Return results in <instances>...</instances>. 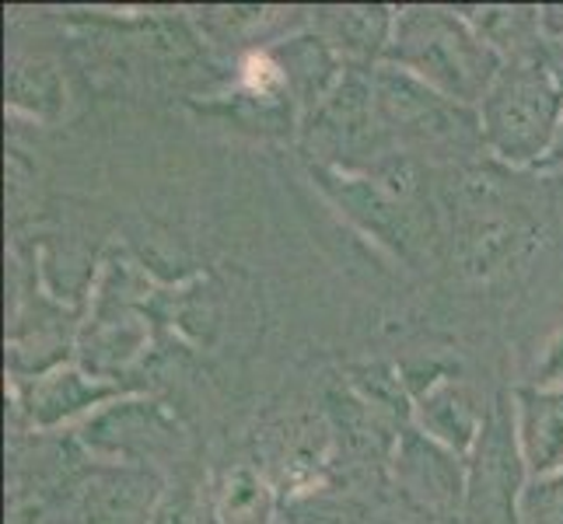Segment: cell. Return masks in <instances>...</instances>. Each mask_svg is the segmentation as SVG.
<instances>
[{"mask_svg": "<svg viewBox=\"0 0 563 524\" xmlns=\"http://www.w3.org/2000/svg\"><path fill=\"white\" fill-rule=\"evenodd\" d=\"M563 115V85L539 56H518L497 74L479 123L487 144L515 165H529L550 150Z\"/></svg>", "mask_w": 563, "mask_h": 524, "instance_id": "obj_2", "label": "cell"}, {"mask_svg": "<svg viewBox=\"0 0 563 524\" xmlns=\"http://www.w3.org/2000/svg\"><path fill=\"white\" fill-rule=\"evenodd\" d=\"M542 384H563V339L550 349V357L542 360Z\"/></svg>", "mask_w": 563, "mask_h": 524, "instance_id": "obj_10", "label": "cell"}, {"mask_svg": "<svg viewBox=\"0 0 563 524\" xmlns=\"http://www.w3.org/2000/svg\"><path fill=\"white\" fill-rule=\"evenodd\" d=\"M277 67L284 70V81L298 88L305 102H319V94L333 81V49L322 38H290L277 49Z\"/></svg>", "mask_w": 563, "mask_h": 524, "instance_id": "obj_9", "label": "cell"}, {"mask_svg": "<svg viewBox=\"0 0 563 524\" xmlns=\"http://www.w3.org/2000/svg\"><path fill=\"white\" fill-rule=\"evenodd\" d=\"M518 402V444L529 469H556L563 461V388H532Z\"/></svg>", "mask_w": 563, "mask_h": 524, "instance_id": "obj_5", "label": "cell"}, {"mask_svg": "<svg viewBox=\"0 0 563 524\" xmlns=\"http://www.w3.org/2000/svg\"><path fill=\"white\" fill-rule=\"evenodd\" d=\"M388 56L449 102H483L504 70L500 53L462 18L441 8H410L396 18Z\"/></svg>", "mask_w": 563, "mask_h": 524, "instance_id": "obj_1", "label": "cell"}, {"mask_svg": "<svg viewBox=\"0 0 563 524\" xmlns=\"http://www.w3.org/2000/svg\"><path fill=\"white\" fill-rule=\"evenodd\" d=\"M154 497L158 479L151 472H106L85 493V524H147Z\"/></svg>", "mask_w": 563, "mask_h": 524, "instance_id": "obj_6", "label": "cell"}, {"mask_svg": "<svg viewBox=\"0 0 563 524\" xmlns=\"http://www.w3.org/2000/svg\"><path fill=\"white\" fill-rule=\"evenodd\" d=\"M420 420L427 426V437L444 444L449 451H465L470 444H476L483 431L470 395L449 381L431 388V392L420 399Z\"/></svg>", "mask_w": 563, "mask_h": 524, "instance_id": "obj_7", "label": "cell"}, {"mask_svg": "<svg viewBox=\"0 0 563 524\" xmlns=\"http://www.w3.org/2000/svg\"><path fill=\"white\" fill-rule=\"evenodd\" d=\"M521 444L511 416L497 410L483 420L473 469L465 479V517L470 524H515V497L521 487Z\"/></svg>", "mask_w": 563, "mask_h": 524, "instance_id": "obj_3", "label": "cell"}, {"mask_svg": "<svg viewBox=\"0 0 563 524\" xmlns=\"http://www.w3.org/2000/svg\"><path fill=\"white\" fill-rule=\"evenodd\" d=\"M547 165H563V115H560V126H556V137L547 150Z\"/></svg>", "mask_w": 563, "mask_h": 524, "instance_id": "obj_11", "label": "cell"}, {"mask_svg": "<svg viewBox=\"0 0 563 524\" xmlns=\"http://www.w3.org/2000/svg\"><path fill=\"white\" fill-rule=\"evenodd\" d=\"M322 25H325V35L333 38V46L354 56H375L382 46L393 43V29H396V22H388V14L382 8L325 11Z\"/></svg>", "mask_w": 563, "mask_h": 524, "instance_id": "obj_8", "label": "cell"}, {"mask_svg": "<svg viewBox=\"0 0 563 524\" xmlns=\"http://www.w3.org/2000/svg\"><path fill=\"white\" fill-rule=\"evenodd\" d=\"M399 479L406 493L417 497L431 511H455L465 497V479L455 451L431 441L427 434H406L399 448Z\"/></svg>", "mask_w": 563, "mask_h": 524, "instance_id": "obj_4", "label": "cell"}]
</instances>
